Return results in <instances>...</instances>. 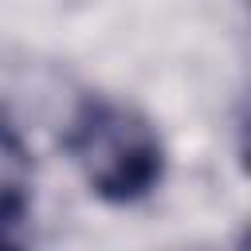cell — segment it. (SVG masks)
I'll list each match as a JSON object with an SVG mask.
<instances>
[{"mask_svg":"<svg viewBox=\"0 0 251 251\" xmlns=\"http://www.w3.org/2000/svg\"><path fill=\"white\" fill-rule=\"evenodd\" d=\"M8 180H27V153L16 141V133L0 126V184Z\"/></svg>","mask_w":251,"mask_h":251,"instance_id":"3957f363","label":"cell"},{"mask_svg":"<svg viewBox=\"0 0 251 251\" xmlns=\"http://www.w3.org/2000/svg\"><path fill=\"white\" fill-rule=\"evenodd\" d=\"M0 251H31V200H27V180L0 184Z\"/></svg>","mask_w":251,"mask_h":251,"instance_id":"7a4b0ae2","label":"cell"},{"mask_svg":"<svg viewBox=\"0 0 251 251\" xmlns=\"http://www.w3.org/2000/svg\"><path fill=\"white\" fill-rule=\"evenodd\" d=\"M67 149L86 184L110 204L149 196L165 173V149L149 118L110 98H86L78 106L67 129Z\"/></svg>","mask_w":251,"mask_h":251,"instance_id":"6da1fadb","label":"cell"}]
</instances>
